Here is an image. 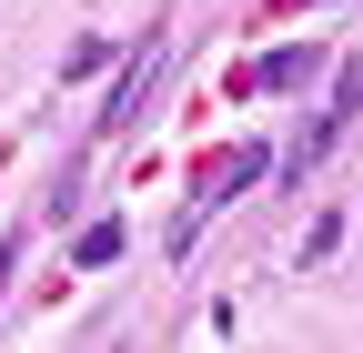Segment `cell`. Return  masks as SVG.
<instances>
[{
  "instance_id": "6da1fadb",
  "label": "cell",
  "mask_w": 363,
  "mask_h": 353,
  "mask_svg": "<svg viewBox=\"0 0 363 353\" xmlns=\"http://www.w3.org/2000/svg\"><path fill=\"white\" fill-rule=\"evenodd\" d=\"M252 172H262V142H242V152H222V162H212V182H202V202H233V192L252 182Z\"/></svg>"
}]
</instances>
